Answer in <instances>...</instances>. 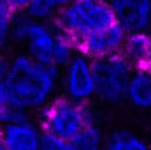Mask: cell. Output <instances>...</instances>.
Instances as JSON below:
<instances>
[{"label": "cell", "mask_w": 151, "mask_h": 150, "mask_svg": "<svg viewBox=\"0 0 151 150\" xmlns=\"http://www.w3.org/2000/svg\"><path fill=\"white\" fill-rule=\"evenodd\" d=\"M55 23L77 46L119 21L111 0H70L62 7Z\"/></svg>", "instance_id": "3957f363"}, {"label": "cell", "mask_w": 151, "mask_h": 150, "mask_svg": "<svg viewBox=\"0 0 151 150\" xmlns=\"http://www.w3.org/2000/svg\"><path fill=\"white\" fill-rule=\"evenodd\" d=\"M23 113L18 110L12 95H11V90L7 87V81H5V58L0 60V125L11 122L12 118L19 117Z\"/></svg>", "instance_id": "4fadbf2b"}, {"label": "cell", "mask_w": 151, "mask_h": 150, "mask_svg": "<svg viewBox=\"0 0 151 150\" xmlns=\"http://www.w3.org/2000/svg\"><path fill=\"white\" fill-rule=\"evenodd\" d=\"M12 41L23 48V53L58 69L77 53L74 42L56 27L55 21H40L27 14L16 18Z\"/></svg>", "instance_id": "7a4b0ae2"}, {"label": "cell", "mask_w": 151, "mask_h": 150, "mask_svg": "<svg viewBox=\"0 0 151 150\" xmlns=\"http://www.w3.org/2000/svg\"><path fill=\"white\" fill-rule=\"evenodd\" d=\"M134 69L121 53L97 62V99L106 104L123 103Z\"/></svg>", "instance_id": "8992f818"}, {"label": "cell", "mask_w": 151, "mask_h": 150, "mask_svg": "<svg viewBox=\"0 0 151 150\" xmlns=\"http://www.w3.org/2000/svg\"><path fill=\"white\" fill-rule=\"evenodd\" d=\"M60 94L88 104L97 97V62L76 53L60 69Z\"/></svg>", "instance_id": "5b68a950"}, {"label": "cell", "mask_w": 151, "mask_h": 150, "mask_svg": "<svg viewBox=\"0 0 151 150\" xmlns=\"http://www.w3.org/2000/svg\"><path fill=\"white\" fill-rule=\"evenodd\" d=\"M104 150H150V147L139 134L127 129H119L106 140Z\"/></svg>", "instance_id": "7c38bea8"}, {"label": "cell", "mask_w": 151, "mask_h": 150, "mask_svg": "<svg viewBox=\"0 0 151 150\" xmlns=\"http://www.w3.org/2000/svg\"><path fill=\"white\" fill-rule=\"evenodd\" d=\"M119 25L127 32H151V0H111Z\"/></svg>", "instance_id": "9c48e42d"}, {"label": "cell", "mask_w": 151, "mask_h": 150, "mask_svg": "<svg viewBox=\"0 0 151 150\" xmlns=\"http://www.w3.org/2000/svg\"><path fill=\"white\" fill-rule=\"evenodd\" d=\"M0 150H5L4 149V141H2V134H0Z\"/></svg>", "instance_id": "d6986e66"}, {"label": "cell", "mask_w": 151, "mask_h": 150, "mask_svg": "<svg viewBox=\"0 0 151 150\" xmlns=\"http://www.w3.org/2000/svg\"><path fill=\"white\" fill-rule=\"evenodd\" d=\"M4 48H5V44H2V42H0V60L4 58Z\"/></svg>", "instance_id": "ac0fdd59"}, {"label": "cell", "mask_w": 151, "mask_h": 150, "mask_svg": "<svg viewBox=\"0 0 151 150\" xmlns=\"http://www.w3.org/2000/svg\"><path fill=\"white\" fill-rule=\"evenodd\" d=\"M37 120L47 138L63 141L65 145H69V150H70V143L76 138L86 127L97 122L88 104L72 101L62 94L56 95L39 113Z\"/></svg>", "instance_id": "277c9868"}, {"label": "cell", "mask_w": 151, "mask_h": 150, "mask_svg": "<svg viewBox=\"0 0 151 150\" xmlns=\"http://www.w3.org/2000/svg\"><path fill=\"white\" fill-rule=\"evenodd\" d=\"M5 150H44V131L32 115H19L0 125Z\"/></svg>", "instance_id": "52a82bcc"}, {"label": "cell", "mask_w": 151, "mask_h": 150, "mask_svg": "<svg viewBox=\"0 0 151 150\" xmlns=\"http://www.w3.org/2000/svg\"><path fill=\"white\" fill-rule=\"evenodd\" d=\"M5 81L23 115H39L60 95V69L42 64L23 51L5 58Z\"/></svg>", "instance_id": "6da1fadb"}, {"label": "cell", "mask_w": 151, "mask_h": 150, "mask_svg": "<svg viewBox=\"0 0 151 150\" xmlns=\"http://www.w3.org/2000/svg\"><path fill=\"white\" fill-rule=\"evenodd\" d=\"M144 67H146V69H148V71L151 73V51H150V57H148V60H146V64H144Z\"/></svg>", "instance_id": "e0dca14e"}, {"label": "cell", "mask_w": 151, "mask_h": 150, "mask_svg": "<svg viewBox=\"0 0 151 150\" xmlns=\"http://www.w3.org/2000/svg\"><path fill=\"white\" fill-rule=\"evenodd\" d=\"M151 51V32L146 30H137V32H128L121 55L134 66V67H144L148 57Z\"/></svg>", "instance_id": "8fae6325"}, {"label": "cell", "mask_w": 151, "mask_h": 150, "mask_svg": "<svg viewBox=\"0 0 151 150\" xmlns=\"http://www.w3.org/2000/svg\"><path fill=\"white\" fill-rule=\"evenodd\" d=\"M32 2L34 0H0V4H5L7 7H11L16 14H25L32 5Z\"/></svg>", "instance_id": "2e32d148"}, {"label": "cell", "mask_w": 151, "mask_h": 150, "mask_svg": "<svg viewBox=\"0 0 151 150\" xmlns=\"http://www.w3.org/2000/svg\"><path fill=\"white\" fill-rule=\"evenodd\" d=\"M62 7L63 4L60 0H34L25 14L40 21H55Z\"/></svg>", "instance_id": "5bb4252c"}, {"label": "cell", "mask_w": 151, "mask_h": 150, "mask_svg": "<svg viewBox=\"0 0 151 150\" xmlns=\"http://www.w3.org/2000/svg\"><path fill=\"white\" fill-rule=\"evenodd\" d=\"M125 103L139 111H151V73L146 67H135L127 87Z\"/></svg>", "instance_id": "30bf717a"}, {"label": "cell", "mask_w": 151, "mask_h": 150, "mask_svg": "<svg viewBox=\"0 0 151 150\" xmlns=\"http://www.w3.org/2000/svg\"><path fill=\"white\" fill-rule=\"evenodd\" d=\"M18 16L19 14H16L11 7H7L5 4H0V42L2 44H7L12 41V30Z\"/></svg>", "instance_id": "9a60e30c"}, {"label": "cell", "mask_w": 151, "mask_h": 150, "mask_svg": "<svg viewBox=\"0 0 151 150\" xmlns=\"http://www.w3.org/2000/svg\"><path fill=\"white\" fill-rule=\"evenodd\" d=\"M127 34L128 32L119 23H116L113 27L102 30L100 34L79 42L76 46V51L84 55V57H90L95 62H100L104 58H109V57H114V55L121 53Z\"/></svg>", "instance_id": "ba28073f"}, {"label": "cell", "mask_w": 151, "mask_h": 150, "mask_svg": "<svg viewBox=\"0 0 151 150\" xmlns=\"http://www.w3.org/2000/svg\"><path fill=\"white\" fill-rule=\"evenodd\" d=\"M60 2H62V4H63V5H67V4H69V2H70V0H60Z\"/></svg>", "instance_id": "ffe728a7"}]
</instances>
